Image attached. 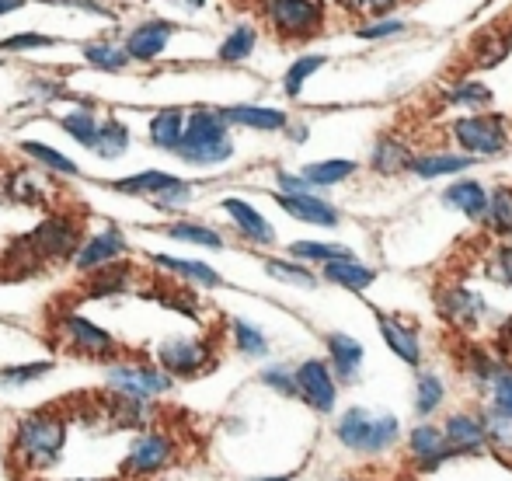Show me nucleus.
I'll use <instances>...</instances> for the list:
<instances>
[{
    "label": "nucleus",
    "instance_id": "obj_1",
    "mask_svg": "<svg viewBox=\"0 0 512 481\" xmlns=\"http://www.w3.org/2000/svg\"><path fill=\"white\" fill-rule=\"evenodd\" d=\"M70 436V419L60 408H39L18 419L11 436V457L14 464H21L25 471H46L56 468L67 450Z\"/></svg>",
    "mask_w": 512,
    "mask_h": 481
},
{
    "label": "nucleus",
    "instance_id": "obj_2",
    "mask_svg": "<svg viewBox=\"0 0 512 481\" xmlns=\"http://www.w3.org/2000/svg\"><path fill=\"white\" fill-rule=\"evenodd\" d=\"M175 157H182L192 168H216V164L234 157V136L230 126L220 119L216 109H196L185 116L182 143L175 147Z\"/></svg>",
    "mask_w": 512,
    "mask_h": 481
},
{
    "label": "nucleus",
    "instance_id": "obj_3",
    "mask_svg": "<svg viewBox=\"0 0 512 481\" xmlns=\"http://www.w3.org/2000/svg\"><path fill=\"white\" fill-rule=\"evenodd\" d=\"M175 387V380L150 360H112L105 370V391L136 401H157Z\"/></svg>",
    "mask_w": 512,
    "mask_h": 481
},
{
    "label": "nucleus",
    "instance_id": "obj_4",
    "mask_svg": "<svg viewBox=\"0 0 512 481\" xmlns=\"http://www.w3.org/2000/svg\"><path fill=\"white\" fill-rule=\"evenodd\" d=\"M398 419L394 415H373L366 408H349L338 422L335 436L342 447L356 450V454H380L398 440Z\"/></svg>",
    "mask_w": 512,
    "mask_h": 481
},
{
    "label": "nucleus",
    "instance_id": "obj_5",
    "mask_svg": "<svg viewBox=\"0 0 512 481\" xmlns=\"http://www.w3.org/2000/svg\"><path fill=\"white\" fill-rule=\"evenodd\" d=\"M56 328H60L63 346L74 356H84V360H98V363H112L119 360V342L105 332L102 325H95L91 318L77 311H63L56 318Z\"/></svg>",
    "mask_w": 512,
    "mask_h": 481
},
{
    "label": "nucleus",
    "instance_id": "obj_6",
    "mask_svg": "<svg viewBox=\"0 0 512 481\" xmlns=\"http://www.w3.org/2000/svg\"><path fill=\"white\" fill-rule=\"evenodd\" d=\"M178 457V443L171 433H161V429H143L126 450V461H122V475L143 481V478H154L161 475L164 468H171Z\"/></svg>",
    "mask_w": 512,
    "mask_h": 481
},
{
    "label": "nucleus",
    "instance_id": "obj_7",
    "mask_svg": "<svg viewBox=\"0 0 512 481\" xmlns=\"http://www.w3.org/2000/svg\"><path fill=\"white\" fill-rule=\"evenodd\" d=\"M216 363L213 346L206 339H164L157 346V366L171 380H192Z\"/></svg>",
    "mask_w": 512,
    "mask_h": 481
},
{
    "label": "nucleus",
    "instance_id": "obj_8",
    "mask_svg": "<svg viewBox=\"0 0 512 481\" xmlns=\"http://www.w3.org/2000/svg\"><path fill=\"white\" fill-rule=\"evenodd\" d=\"M265 18L283 39H310L324 25L321 0H265Z\"/></svg>",
    "mask_w": 512,
    "mask_h": 481
},
{
    "label": "nucleus",
    "instance_id": "obj_9",
    "mask_svg": "<svg viewBox=\"0 0 512 481\" xmlns=\"http://www.w3.org/2000/svg\"><path fill=\"white\" fill-rule=\"evenodd\" d=\"M453 140L474 157H495L506 150L509 129L502 116H467L453 122Z\"/></svg>",
    "mask_w": 512,
    "mask_h": 481
},
{
    "label": "nucleus",
    "instance_id": "obj_10",
    "mask_svg": "<svg viewBox=\"0 0 512 481\" xmlns=\"http://www.w3.org/2000/svg\"><path fill=\"white\" fill-rule=\"evenodd\" d=\"M21 244L39 258H70L81 244V227L74 217H49Z\"/></svg>",
    "mask_w": 512,
    "mask_h": 481
},
{
    "label": "nucleus",
    "instance_id": "obj_11",
    "mask_svg": "<svg viewBox=\"0 0 512 481\" xmlns=\"http://www.w3.org/2000/svg\"><path fill=\"white\" fill-rule=\"evenodd\" d=\"M293 384H297V398H304L314 412H331L338 398L335 373L324 360H304L293 370Z\"/></svg>",
    "mask_w": 512,
    "mask_h": 481
},
{
    "label": "nucleus",
    "instance_id": "obj_12",
    "mask_svg": "<svg viewBox=\"0 0 512 481\" xmlns=\"http://www.w3.org/2000/svg\"><path fill=\"white\" fill-rule=\"evenodd\" d=\"M126 248H129L126 234H122L119 227H105V231L91 234L88 241L77 244V251L70 258H74V269L88 276V272H98V269H105V265L122 262Z\"/></svg>",
    "mask_w": 512,
    "mask_h": 481
},
{
    "label": "nucleus",
    "instance_id": "obj_13",
    "mask_svg": "<svg viewBox=\"0 0 512 481\" xmlns=\"http://www.w3.org/2000/svg\"><path fill=\"white\" fill-rule=\"evenodd\" d=\"M178 32L175 21L168 18H147L140 21V25L133 28V32L126 35V42H122V49H126L129 60H140V63H150L157 60V56L168 49L171 35Z\"/></svg>",
    "mask_w": 512,
    "mask_h": 481
},
{
    "label": "nucleus",
    "instance_id": "obj_14",
    "mask_svg": "<svg viewBox=\"0 0 512 481\" xmlns=\"http://www.w3.org/2000/svg\"><path fill=\"white\" fill-rule=\"evenodd\" d=\"M102 415L108 419V426L112 429H150L154 426V401H136V398H126V394H112L108 391V398L102 401Z\"/></svg>",
    "mask_w": 512,
    "mask_h": 481
},
{
    "label": "nucleus",
    "instance_id": "obj_15",
    "mask_svg": "<svg viewBox=\"0 0 512 481\" xmlns=\"http://www.w3.org/2000/svg\"><path fill=\"white\" fill-rule=\"evenodd\" d=\"M220 206H223V213L234 220L237 234H241L244 241H251V244H272V241H276V231H272V224L255 210V206L248 203V199L227 196Z\"/></svg>",
    "mask_w": 512,
    "mask_h": 481
},
{
    "label": "nucleus",
    "instance_id": "obj_16",
    "mask_svg": "<svg viewBox=\"0 0 512 481\" xmlns=\"http://www.w3.org/2000/svg\"><path fill=\"white\" fill-rule=\"evenodd\" d=\"M150 262H154L157 269L168 272V276H178V279H185V283L199 286V290H216V286H223V276L209 262H196V258H175V255H154Z\"/></svg>",
    "mask_w": 512,
    "mask_h": 481
},
{
    "label": "nucleus",
    "instance_id": "obj_17",
    "mask_svg": "<svg viewBox=\"0 0 512 481\" xmlns=\"http://www.w3.org/2000/svg\"><path fill=\"white\" fill-rule=\"evenodd\" d=\"M182 178L171 175V171H157V168H147V171H136V175H126L119 182H112L108 189L119 192V196H136V199H150L154 203L161 192H168L171 185H178Z\"/></svg>",
    "mask_w": 512,
    "mask_h": 481
},
{
    "label": "nucleus",
    "instance_id": "obj_18",
    "mask_svg": "<svg viewBox=\"0 0 512 481\" xmlns=\"http://www.w3.org/2000/svg\"><path fill=\"white\" fill-rule=\"evenodd\" d=\"M279 206L290 213L300 224H314V227H335L338 224V210L331 203H324L314 192H304V196H279Z\"/></svg>",
    "mask_w": 512,
    "mask_h": 481
},
{
    "label": "nucleus",
    "instance_id": "obj_19",
    "mask_svg": "<svg viewBox=\"0 0 512 481\" xmlns=\"http://www.w3.org/2000/svg\"><path fill=\"white\" fill-rule=\"evenodd\" d=\"M227 126H244V129H262V133H276L286 129V112L279 109H262V105H230V109H216Z\"/></svg>",
    "mask_w": 512,
    "mask_h": 481
},
{
    "label": "nucleus",
    "instance_id": "obj_20",
    "mask_svg": "<svg viewBox=\"0 0 512 481\" xmlns=\"http://www.w3.org/2000/svg\"><path fill=\"white\" fill-rule=\"evenodd\" d=\"M443 440L450 447V454H474L485 447V422H478L474 415H453L443 426Z\"/></svg>",
    "mask_w": 512,
    "mask_h": 481
},
{
    "label": "nucleus",
    "instance_id": "obj_21",
    "mask_svg": "<svg viewBox=\"0 0 512 481\" xmlns=\"http://www.w3.org/2000/svg\"><path fill=\"white\" fill-rule=\"evenodd\" d=\"M377 328L384 335V342L391 346L394 356H401L408 366H418L422 349H418V335L408 328V321H398L394 314H377Z\"/></svg>",
    "mask_w": 512,
    "mask_h": 481
},
{
    "label": "nucleus",
    "instance_id": "obj_22",
    "mask_svg": "<svg viewBox=\"0 0 512 481\" xmlns=\"http://www.w3.org/2000/svg\"><path fill=\"white\" fill-rule=\"evenodd\" d=\"M324 342H328L331 373H335V377H342V380H356L359 366H363V346H359V339L342 335V332H331Z\"/></svg>",
    "mask_w": 512,
    "mask_h": 481
},
{
    "label": "nucleus",
    "instance_id": "obj_23",
    "mask_svg": "<svg viewBox=\"0 0 512 481\" xmlns=\"http://www.w3.org/2000/svg\"><path fill=\"white\" fill-rule=\"evenodd\" d=\"M133 283V269L126 262L105 265L98 272H88V283H84V297L88 300H105V297H119V293L129 290Z\"/></svg>",
    "mask_w": 512,
    "mask_h": 481
},
{
    "label": "nucleus",
    "instance_id": "obj_24",
    "mask_svg": "<svg viewBox=\"0 0 512 481\" xmlns=\"http://www.w3.org/2000/svg\"><path fill=\"white\" fill-rule=\"evenodd\" d=\"M324 279L342 286V290L363 293L366 286H373L377 269H370V265H363L356 255H352V258H338V262H324Z\"/></svg>",
    "mask_w": 512,
    "mask_h": 481
},
{
    "label": "nucleus",
    "instance_id": "obj_25",
    "mask_svg": "<svg viewBox=\"0 0 512 481\" xmlns=\"http://www.w3.org/2000/svg\"><path fill=\"white\" fill-rule=\"evenodd\" d=\"M182 133H185V112L182 109H161L154 112L147 122V136L157 150L164 154H175V147L182 143Z\"/></svg>",
    "mask_w": 512,
    "mask_h": 481
},
{
    "label": "nucleus",
    "instance_id": "obj_26",
    "mask_svg": "<svg viewBox=\"0 0 512 481\" xmlns=\"http://www.w3.org/2000/svg\"><path fill=\"white\" fill-rule=\"evenodd\" d=\"M408 447H411V454L418 457V464H422L425 471L439 468V464H443L446 457H450V447H446V440H443V429H436V426H418V429H411Z\"/></svg>",
    "mask_w": 512,
    "mask_h": 481
},
{
    "label": "nucleus",
    "instance_id": "obj_27",
    "mask_svg": "<svg viewBox=\"0 0 512 481\" xmlns=\"http://www.w3.org/2000/svg\"><path fill=\"white\" fill-rule=\"evenodd\" d=\"M509 53H512V35L499 32V28H488V32H481L478 39H474L471 63L478 70H492V67H499Z\"/></svg>",
    "mask_w": 512,
    "mask_h": 481
},
{
    "label": "nucleus",
    "instance_id": "obj_28",
    "mask_svg": "<svg viewBox=\"0 0 512 481\" xmlns=\"http://www.w3.org/2000/svg\"><path fill=\"white\" fill-rule=\"evenodd\" d=\"M98 122H102V119L95 116V102H81L74 112L60 116V129L74 143H81L84 150H91V147H95V140H98Z\"/></svg>",
    "mask_w": 512,
    "mask_h": 481
},
{
    "label": "nucleus",
    "instance_id": "obj_29",
    "mask_svg": "<svg viewBox=\"0 0 512 481\" xmlns=\"http://www.w3.org/2000/svg\"><path fill=\"white\" fill-rule=\"evenodd\" d=\"M18 150L25 157H32L35 164H42L46 171H53V175H63V178H77V175H81L77 161H70V157L63 154V150L49 147V143H42V140H21Z\"/></svg>",
    "mask_w": 512,
    "mask_h": 481
},
{
    "label": "nucleus",
    "instance_id": "obj_30",
    "mask_svg": "<svg viewBox=\"0 0 512 481\" xmlns=\"http://www.w3.org/2000/svg\"><path fill=\"white\" fill-rule=\"evenodd\" d=\"M129 126L122 119H102L98 122V140H95V154L102 157V161H119L122 154L129 150Z\"/></svg>",
    "mask_w": 512,
    "mask_h": 481
},
{
    "label": "nucleus",
    "instance_id": "obj_31",
    "mask_svg": "<svg viewBox=\"0 0 512 481\" xmlns=\"http://www.w3.org/2000/svg\"><path fill=\"white\" fill-rule=\"evenodd\" d=\"M439 307H443L446 318L457 321V325H474V321L481 318V311H485V304H481L478 293L464 290V286H457V290H446L443 300H439Z\"/></svg>",
    "mask_w": 512,
    "mask_h": 481
},
{
    "label": "nucleus",
    "instance_id": "obj_32",
    "mask_svg": "<svg viewBox=\"0 0 512 481\" xmlns=\"http://www.w3.org/2000/svg\"><path fill=\"white\" fill-rule=\"evenodd\" d=\"M408 164H411L408 143L398 140V136H380L377 147H373V168L380 175H401V171H408Z\"/></svg>",
    "mask_w": 512,
    "mask_h": 481
},
{
    "label": "nucleus",
    "instance_id": "obj_33",
    "mask_svg": "<svg viewBox=\"0 0 512 481\" xmlns=\"http://www.w3.org/2000/svg\"><path fill=\"white\" fill-rule=\"evenodd\" d=\"M443 203L460 213H467V217H485L488 192L481 189L478 182H453L450 189L443 192Z\"/></svg>",
    "mask_w": 512,
    "mask_h": 481
},
{
    "label": "nucleus",
    "instance_id": "obj_34",
    "mask_svg": "<svg viewBox=\"0 0 512 481\" xmlns=\"http://www.w3.org/2000/svg\"><path fill=\"white\" fill-rule=\"evenodd\" d=\"M471 168V157L460 154H425V157H411L408 171L415 178H439V175H457V171Z\"/></svg>",
    "mask_w": 512,
    "mask_h": 481
},
{
    "label": "nucleus",
    "instance_id": "obj_35",
    "mask_svg": "<svg viewBox=\"0 0 512 481\" xmlns=\"http://www.w3.org/2000/svg\"><path fill=\"white\" fill-rule=\"evenodd\" d=\"M356 175V161H317V164H307L300 171V178L310 185V189H324V185H338L345 178Z\"/></svg>",
    "mask_w": 512,
    "mask_h": 481
},
{
    "label": "nucleus",
    "instance_id": "obj_36",
    "mask_svg": "<svg viewBox=\"0 0 512 481\" xmlns=\"http://www.w3.org/2000/svg\"><path fill=\"white\" fill-rule=\"evenodd\" d=\"M171 241H185V244H199V248H213L220 251L223 248V234L213 231L206 224H192V220H175V224L164 227Z\"/></svg>",
    "mask_w": 512,
    "mask_h": 481
},
{
    "label": "nucleus",
    "instance_id": "obj_37",
    "mask_svg": "<svg viewBox=\"0 0 512 481\" xmlns=\"http://www.w3.org/2000/svg\"><path fill=\"white\" fill-rule=\"evenodd\" d=\"M53 360H35V363H14V366H0V384L18 391V387L39 384L53 373Z\"/></svg>",
    "mask_w": 512,
    "mask_h": 481
},
{
    "label": "nucleus",
    "instance_id": "obj_38",
    "mask_svg": "<svg viewBox=\"0 0 512 481\" xmlns=\"http://www.w3.org/2000/svg\"><path fill=\"white\" fill-rule=\"evenodd\" d=\"M84 60L95 70H105V74H122V70L129 67L126 49L115 46V42H88V46H84Z\"/></svg>",
    "mask_w": 512,
    "mask_h": 481
},
{
    "label": "nucleus",
    "instance_id": "obj_39",
    "mask_svg": "<svg viewBox=\"0 0 512 481\" xmlns=\"http://www.w3.org/2000/svg\"><path fill=\"white\" fill-rule=\"evenodd\" d=\"M230 335H234V346L241 356H251V360H262L269 353V339H265L262 328H255L251 321L244 318H234L230 321Z\"/></svg>",
    "mask_w": 512,
    "mask_h": 481
},
{
    "label": "nucleus",
    "instance_id": "obj_40",
    "mask_svg": "<svg viewBox=\"0 0 512 481\" xmlns=\"http://www.w3.org/2000/svg\"><path fill=\"white\" fill-rule=\"evenodd\" d=\"M255 42H258V32L251 25H237L234 32L227 35V39L220 42V60L223 63H241V60H248L251 56V49H255Z\"/></svg>",
    "mask_w": 512,
    "mask_h": 481
},
{
    "label": "nucleus",
    "instance_id": "obj_41",
    "mask_svg": "<svg viewBox=\"0 0 512 481\" xmlns=\"http://www.w3.org/2000/svg\"><path fill=\"white\" fill-rule=\"evenodd\" d=\"M265 272H269L272 279H279V283H286V286H304V290H314V286H317V276L300 262L269 258V262H265Z\"/></svg>",
    "mask_w": 512,
    "mask_h": 481
},
{
    "label": "nucleus",
    "instance_id": "obj_42",
    "mask_svg": "<svg viewBox=\"0 0 512 481\" xmlns=\"http://www.w3.org/2000/svg\"><path fill=\"white\" fill-rule=\"evenodd\" d=\"M485 217H488V227L499 234H509L512 231V189L509 185H502V189L492 192V199H488L485 206Z\"/></svg>",
    "mask_w": 512,
    "mask_h": 481
},
{
    "label": "nucleus",
    "instance_id": "obj_43",
    "mask_svg": "<svg viewBox=\"0 0 512 481\" xmlns=\"http://www.w3.org/2000/svg\"><path fill=\"white\" fill-rule=\"evenodd\" d=\"M293 258H304V262H338V258H352L349 248L342 244H321V241H293L290 244Z\"/></svg>",
    "mask_w": 512,
    "mask_h": 481
},
{
    "label": "nucleus",
    "instance_id": "obj_44",
    "mask_svg": "<svg viewBox=\"0 0 512 481\" xmlns=\"http://www.w3.org/2000/svg\"><path fill=\"white\" fill-rule=\"evenodd\" d=\"M321 67H324V56H300V60L293 63L290 70H286V77H283V91H286V95H290V98H300V91H304L307 77H314Z\"/></svg>",
    "mask_w": 512,
    "mask_h": 481
},
{
    "label": "nucleus",
    "instance_id": "obj_45",
    "mask_svg": "<svg viewBox=\"0 0 512 481\" xmlns=\"http://www.w3.org/2000/svg\"><path fill=\"white\" fill-rule=\"evenodd\" d=\"M446 102H450V105H474V109H485V105H492V88H485V84H478V81H464V84H457V88H450Z\"/></svg>",
    "mask_w": 512,
    "mask_h": 481
},
{
    "label": "nucleus",
    "instance_id": "obj_46",
    "mask_svg": "<svg viewBox=\"0 0 512 481\" xmlns=\"http://www.w3.org/2000/svg\"><path fill=\"white\" fill-rule=\"evenodd\" d=\"M60 39L53 35H42V32H18V35H7L0 39V53H28V49H46V46H56Z\"/></svg>",
    "mask_w": 512,
    "mask_h": 481
},
{
    "label": "nucleus",
    "instance_id": "obj_47",
    "mask_svg": "<svg viewBox=\"0 0 512 481\" xmlns=\"http://www.w3.org/2000/svg\"><path fill=\"white\" fill-rule=\"evenodd\" d=\"M439 401H443V380L436 373H418V412H436Z\"/></svg>",
    "mask_w": 512,
    "mask_h": 481
},
{
    "label": "nucleus",
    "instance_id": "obj_48",
    "mask_svg": "<svg viewBox=\"0 0 512 481\" xmlns=\"http://www.w3.org/2000/svg\"><path fill=\"white\" fill-rule=\"evenodd\" d=\"M485 436L495 443L499 450H512V415L506 412H488V419H485Z\"/></svg>",
    "mask_w": 512,
    "mask_h": 481
},
{
    "label": "nucleus",
    "instance_id": "obj_49",
    "mask_svg": "<svg viewBox=\"0 0 512 481\" xmlns=\"http://www.w3.org/2000/svg\"><path fill=\"white\" fill-rule=\"evenodd\" d=\"M258 380H262L265 387H272L276 394L297 398V384H293V370H290V366H265V370L258 373Z\"/></svg>",
    "mask_w": 512,
    "mask_h": 481
},
{
    "label": "nucleus",
    "instance_id": "obj_50",
    "mask_svg": "<svg viewBox=\"0 0 512 481\" xmlns=\"http://www.w3.org/2000/svg\"><path fill=\"white\" fill-rule=\"evenodd\" d=\"M189 199H192V185L182 178V182H178V185H171L168 192H161V196L154 199V210H161V213L185 210V206H189Z\"/></svg>",
    "mask_w": 512,
    "mask_h": 481
},
{
    "label": "nucleus",
    "instance_id": "obj_51",
    "mask_svg": "<svg viewBox=\"0 0 512 481\" xmlns=\"http://www.w3.org/2000/svg\"><path fill=\"white\" fill-rule=\"evenodd\" d=\"M11 196L18 199V203H39L42 199V189H39V178L35 175H14L11 182Z\"/></svg>",
    "mask_w": 512,
    "mask_h": 481
},
{
    "label": "nucleus",
    "instance_id": "obj_52",
    "mask_svg": "<svg viewBox=\"0 0 512 481\" xmlns=\"http://www.w3.org/2000/svg\"><path fill=\"white\" fill-rule=\"evenodd\" d=\"M492 387H495V408L512 415V370H502Z\"/></svg>",
    "mask_w": 512,
    "mask_h": 481
},
{
    "label": "nucleus",
    "instance_id": "obj_53",
    "mask_svg": "<svg viewBox=\"0 0 512 481\" xmlns=\"http://www.w3.org/2000/svg\"><path fill=\"white\" fill-rule=\"evenodd\" d=\"M338 4L349 7V11H356V14H377V18H384L398 0H338Z\"/></svg>",
    "mask_w": 512,
    "mask_h": 481
},
{
    "label": "nucleus",
    "instance_id": "obj_54",
    "mask_svg": "<svg viewBox=\"0 0 512 481\" xmlns=\"http://www.w3.org/2000/svg\"><path fill=\"white\" fill-rule=\"evenodd\" d=\"M488 276L502 286H512V248H502L499 255H495V262L488 265Z\"/></svg>",
    "mask_w": 512,
    "mask_h": 481
},
{
    "label": "nucleus",
    "instance_id": "obj_55",
    "mask_svg": "<svg viewBox=\"0 0 512 481\" xmlns=\"http://www.w3.org/2000/svg\"><path fill=\"white\" fill-rule=\"evenodd\" d=\"M398 32H405V25H401V21H377V25L359 28V39L377 42V39H387V35H398Z\"/></svg>",
    "mask_w": 512,
    "mask_h": 481
},
{
    "label": "nucleus",
    "instance_id": "obj_56",
    "mask_svg": "<svg viewBox=\"0 0 512 481\" xmlns=\"http://www.w3.org/2000/svg\"><path fill=\"white\" fill-rule=\"evenodd\" d=\"M18 7H25V0H0V18L11 11H18Z\"/></svg>",
    "mask_w": 512,
    "mask_h": 481
},
{
    "label": "nucleus",
    "instance_id": "obj_57",
    "mask_svg": "<svg viewBox=\"0 0 512 481\" xmlns=\"http://www.w3.org/2000/svg\"><path fill=\"white\" fill-rule=\"evenodd\" d=\"M171 4H182V7H189V11H199L206 0H171Z\"/></svg>",
    "mask_w": 512,
    "mask_h": 481
},
{
    "label": "nucleus",
    "instance_id": "obj_58",
    "mask_svg": "<svg viewBox=\"0 0 512 481\" xmlns=\"http://www.w3.org/2000/svg\"><path fill=\"white\" fill-rule=\"evenodd\" d=\"M255 481H293L290 475H283V478H255Z\"/></svg>",
    "mask_w": 512,
    "mask_h": 481
},
{
    "label": "nucleus",
    "instance_id": "obj_59",
    "mask_svg": "<svg viewBox=\"0 0 512 481\" xmlns=\"http://www.w3.org/2000/svg\"><path fill=\"white\" fill-rule=\"evenodd\" d=\"M74 481H98V478H74Z\"/></svg>",
    "mask_w": 512,
    "mask_h": 481
}]
</instances>
